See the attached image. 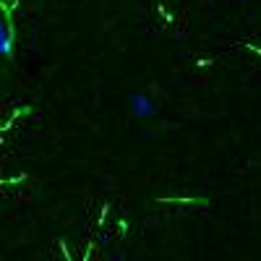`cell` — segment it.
<instances>
[{
	"instance_id": "cell-1",
	"label": "cell",
	"mask_w": 261,
	"mask_h": 261,
	"mask_svg": "<svg viewBox=\"0 0 261 261\" xmlns=\"http://www.w3.org/2000/svg\"><path fill=\"white\" fill-rule=\"evenodd\" d=\"M130 113H134L136 118H154L157 105L146 92H134L130 94Z\"/></svg>"
},
{
	"instance_id": "cell-2",
	"label": "cell",
	"mask_w": 261,
	"mask_h": 261,
	"mask_svg": "<svg viewBox=\"0 0 261 261\" xmlns=\"http://www.w3.org/2000/svg\"><path fill=\"white\" fill-rule=\"evenodd\" d=\"M0 53H3L6 58L13 55V29L8 24V18L0 24Z\"/></svg>"
}]
</instances>
